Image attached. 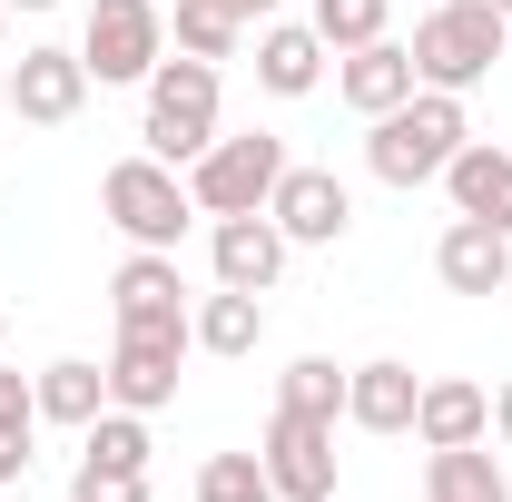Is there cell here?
<instances>
[{
  "instance_id": "obj_1",
  "label": "cell",
  "mask_w": 512,
  "mask_h": 502,
  "mask_svg": "<svg viewBox=\"0 0 512 502\" xmlns=\"http://www.w3.org/2000/svg\"><path fill=\"white\" fill-rule=\"evenodd\" d=\"M473 138V119H463V99L453 89H414L404 109H384V119H365V168H375L384 188H434L453 168V148Z\"/></svg>"
},
{
  "instance_id": "obj_2",
  "label": "cell",
  "mask_w": 512,
  "mask_h": 502,
  "mask_svg": "<svg viewBox=\"0 0 512 502\" xmlns=\"http://www.w3.org/2000/svg\"><path fill=\"white\" fill-rule=\"evenodd\" d=\"M503 40H512V20L503 10H483V0H434L424 20H414V79L424 89H453V99H473L493 69H503Z\"/></svg>"
},
{
  "instance_id": "obj_3",
  "label": "cell",
  "mask_w": 512,
  "mask_h": 502,
  "mask_svg": "<svg viewBox=\"0 0 512 502\" xmlns=\"http://www.w3.org/2000/svg\"><path fill=\"white\" fill-rule=\"evenodd\" d=\"M207 138H217V60L178 50V60L148 69V89H138V148L168 158V168H188Z\"/></svg>"
},
{
  "instance_id": "obj_4",
  "label": "cell",
  "mask_w": 512,
  "mask_h": 502,
  "mask_svg": "<svg viewBox=\"0 0 512 502\" xmlns=\"http://www.w3.org/2000/svg\"><path fill=\"white\" fill-rule=\"evenodd\" d=\"M99 217L119 227L128 247H168L178 256V237L197 227V197H188V168H168V158H119L109 178H99Z\"/></svg>"
},
{
  "instance_id": "obj_5",
  "label": "cell",
  "mask_w": 512,
  "mask_h": 502,
  "mask_svg": "<svg viewBox=\"0 0 512 502\" xmlns=\"http://www.w3.org/2000/svg\"><path fill=\"white\" fill-rule=\"evenodd\" d=\"M276 178H286V138L276 128H217L207 148L188 158V197H197V217H256L266 197H276Z\"/></svg>"
},
{
  "instance_id": "obj_6",
  "label": "cell",
  "mask_w": 512,
  "mask_h": 502,
  "mask_svg": "<svg viewBox=\"0 0 512 502\" xmlns=\"http://www.w3.org/2000/svg\"><path fill=\"white\" fill-rule=\"evenodd\" d=\"M79 60H89L99 89H148V69L168 60V10L158 0H89Z\"/></svg>"
},
{
  "instance_id": "obj_7",
  "label": "cell",
  "mask_w": 512,
  "mask_h": 502,
  "mask_svg": "<svg viewBox=\"0 0 512 502\" xmlns=\"http://www.w3.org/2000/svg\"><path fill=\"white\" fill-rule=\"evenodd\" d=\"M188 325H119V345H109V404L128 414H168L178 404V375H188Z\"/></svg>"
},
{
  "instance_id": "obj_8",
  "label": "cell",
  "mask_w": 512,
  "mask_h": 502,
  "mask_svg": "<svg viewBox=\"0 0 512 502\" xmlns=\"http://www.w3.org/2000/svg\"><path fill=\"white\" fill-rule=\"evenodd\" d=\"M256 463H266V483L286 502H335V424H325V414L276 404L266 434H256Z\"/></svg>"
},
{
  "instance_id": "obj_9",
  "label": "cell",
  "mask_w": 512,
  "mask_h": 502,
  "mask_svg": "<svg viewBox=\"0 0 512 502\" xmlns=\"http://www.w3.org/2000/svg\"><path fill=\"white\" fill-rule=\"evenodd\" d=\"M89 60L79 50H60V40H40V50H20L10 60V79H0V99H10V119L20 128H69L79 109H89Z\"/></svg>"
},
{
  "instance_id": "obj_10",
  "label": "cell",
  "mask_w": 512,
  "mask_h": 502,
  "mask_svg": "<svg viewBox=\"0 0 512 502\" xmlns=\"http://www.w3.org/2000/svg\"><path fill=\"white\" fill-rule=\"evenodd\" d=\"M266 217L286 227V247H345L355 197H345L335 168H296V158H286V178H276V197H266Z\"/></svg>"
},
{
  "instance_id": "obj_11",
  "label": "cell",
  "mask_w": 512,
  "mask_h": 502,
  "mask_svg": "<svg viewBox=\"0 0 512 502\" xmlns=\"http://www.w3.org/2000/svg\"><path fill=\"white\" fill-rule=\"evenodd\" d=\"M286 227L256 207V217H207V266H217V286H237V296H276V276H286Z\"/></svg>"
},
{
  "instance_id": "obj_12",
  "label": "cell",
  "mask_w": 512,
  "mask_h": 502,
  "mask_svg": "<svg viewBox=\"0 0 512 502\" xmlns=\"http://www.w3.org/2000/svg\"><path fill=\"white\" fill-rule=\"evenodd\" d=\"M188 276H178V256L168 247H128L119 276H109V315L119 325H188Z\"/></svg>"
},
{
  "instance_id": "obj_13",
  "label": "cell",
  "mask_w": 512,
  "mask_h": 502,
  "mask_svg": "<svg viewBox=\"0 0 512 502\" xmlns=\"http://www.w3.org/2000/svg\"><path fill=\"white\" fill-rule=\"evenodd\" d=\"M325 60H335V50L316 40V20H256V89H266V99H316Z\"/></svg>"
},
{
  "instance_id": "obj_14",
  "label": "cell",
  "mask_w": 512,
  "mask_h": 502,
  "mask_svg": "<svg viewBox=\"0 0 512 502\" xmlns=\"http://www.w3.org/2000/svg\"><path fill=\"white\" fill-rule=\"evenodd\" d=\"M424 79H414V50L404 40H365V50H345L335 60V99L355 109V119H384V109H404Z\"/></svg>"
},
{
  "instance_id": "obj_15",
  "label": "cell",
  "mask_w": 512,
  "mask_h": 502,
  "mask_svg": "<svg viewBox=\"0 0 512 502\" xmlns=\"http://www.w3.org/2000/svg\"><path fill=\"white\" fill-rule=\"evenodd\" d=\"M414 394H424V375H414L404 355L345 365V424H355V434H414Z\"/></svg>"
},
{
  "instance_id": "obj_16",
  "label": "cell",
  "mask_w": 512,
  "mask_h": 502,
  "mask_svg": "<svg viewBox=\"0 0 512 502\" xmlns=\"http://www.w3.org/2000/svg\"><path fill=\"white\" fill-rule=\"evenodd\" d=\"M434 276H444L453 296H503L512 286V237L483 227V217H453L444 237H434Z\"/></svg>"
},
{
  "instance_id": "obj_17",
  "label": "cell",
  "mask_w": 512,
  "mask_h": 502,
  "mask_svg": "<svg viewBox=\"0 0 512 502\" xmlns=\"http://www.w3.org/2000/svg\"><path fill=\"white\" fill-rule=\"evenodd\" d=\"M434 188L453 197V217H483V227H503V237H512V148L463 138V148H453V168L434 178Z\"/></svg>"
},
{
  "instance_id": "obj_18",
  "label": "cell",
  "mask_w": 512,
  "mask_h": 502,
  "mask_svg": "<svg viewBox=\"0 0 512 502\" xmlns=\"http://www.w3.org/2000/svg\"><path fill=\"white\" fill-rule=\"evenodd\" d=\"M483 434H493V394L473 375H424V394H414V443L444 453V443H483Z\"/></svg>"
},
{
  "instance_id": "obj_19",
  "label": "cell",
  "mask_w": 512,
  "mask_h": 502,
  "mask_svg": "<svg viewBox=\"0 0 512 502\" xmlns=\"http://www.w3.org/2000/svg\"><path fill=\"white\" fill-rule=\"evenodd\" d=\"M40 394V424H69V434H89L99 414H109V365H89V355H60V365H40L30 375Z\"/></svg>"
},
{
  "instance_id": "obj_20",
  "label": "cell",
  "mask_w": 512,
  "mask_h": 502,
  "mask_svg": "<svg viewBox=\"0 0 512 502\" xmlns=\"http://www.w3.org/2000/svg\"><path fill=\"white\" fill-rule=\"evenodd\" d=\"M188 335H197V355H256L266 345V296H237V286H217V296H197L188 306Z\"/></svg>"
},
{
  "instance_id": "obj_21",
  "label": "cell",
  "mask_w": 512,
  "mask_h": 502,
  "mask_svg": "<svg viewBox=\"0 0 512 502\" xmlns=\"http://www.w3.org/2000/svg\"><path fill=\"white\" fill-rule=\"evenodd\" d=\"M424 502H512L503 453H483V443H444V453H424Z\"/></svg>"
},
{
  "instance_id": "obj_22",
  "label": "cell",
  "mask_w": 512,
  "mask_h": 502,
  "mask_svg": "<svg viewBox=\"0 0 512 502\" xmlns=\"http://www.w3.org/2000/svg\"><path fill=\"white\" fill-rule=\"evenodd\" d=\"M237 40H247V20L227 0H178V20H168V50H188V60H237Z\"/></svg>"
},
{
  "instance_id": "obj_23",
  "label": "cell",
  "mask_w": 512,
  "mask_h": 502,
  "mask_svg": "<svg viewBox=\"0 0 512 502\" xmlns=\"http://www.w3.org/2000/svg\"><path fill=\"white\" fill-rule=\"evenodd\" d=\"M276 404H296V414H325V424H345V365H335V355H296V365L276 375Z\"/></svg>"
},
{
  "instance_id": "obj_24",
  "label": "cell",
  "mask_w": 512,
  "mask_h": 502,
  "mask_svg": "<svg viewBox=\"0 0 512 502\" xmlns=\"http://www.w3.org/2000/svg\"><path fill=\"white\" fill-rule=\"evenodd\" d=\"M306 20H316V40L345 60V50H365L384 40V20H394V0H306Z\"/></svg>"
},
{
  "instance_id": "obj_25",
  "label": "cell",
  "mask_w": 512,
  "mask_h": 502,
  "mask_svg": "<svg viewBox=\"0 0 512 502\" xmlns=\"http://www.w3.org/2000/svg\"><path fill=\"white\" fill-rule=\"evenodd\" d=\"M79 453H89V463H128V473H148V453H158V443H148V414L109 404V414L79 434Z\"/></svg>"
},
{
  "instance_id": "obj_26",
  "label": "cell",
  "mask_w": 512,
  "mask_h": 502,
  "mask_svg": "<svg viewBox=\"0 0 512 502\" xmlns=\"http://www.w3.org/2000/svg\"><path fill=\"white\" fill-rule=\"evenodd\" d=\"M197 502H286V493L266 483L256 453H207V463H197Z\"/></svg>"
},
{
  "instance_id": "obj_27",
  "label": "cell",
  "mask_w": 512,
  "mask_h": 502,
  "mask_svg": "<svg viewBox=\"0 0 512 502\" xmlns=\"http://www.w3.org/2000/svg\"><path fill=\"white\" fill-rule=\"evenodd\" d=\"M69 502H148V473H128V463H89V453H79Z\"/></svg>"
},
{
  "instance_id": "obj_28",
  "label": "cell",
  "mask_w": 512,
  "mask_h": 502,
  "mask_svg": "<svg viewBox=\"0 0 512 502\" xmlns=\"http://www.w3.org/2000/svg\"><path fill=\"white\" fill-rule=\"evenodd\" d=\"M0 424H40V394H30V375H10V365H0Z\"/></svg>"
},
{
  "instance_id": "obj_29",
  "label": "cell",
  "mask_w": 512,
  "mask_h": 502,
  "mask_svg": "<svg viewBox=\"0 0 512 502\" xmlns=\"http://www.w3.org/2000/svg\"><path fill=\"white\" fill-rule=\"evenodd\" d=\"M30 434H40V424H0V493L30 473Z\"/></svg>"
},
{
  "instance_id": "obj_30",
  "label": "cell",
  "mask_w": 512,
  "mask_h": 502,
  "mask_svg": "<svg viewBox=\"0 0 512 502\" xmlns=\"http://www.w3.org/2000/svg\"><path fill=\"white\" fill-rule=\"evenodd\" d=\"M493 434L512 443V375H503V394H493Z\"/></svg>"
},
{
  "instance_id": "obj_31",
  "label": "cell",
  "mask_w": 512,
  "mask_h": 502,
  "mask_svg": "<svg viewBox=\"0 0 512 502\" xmlns=\"http://www.w3.org/2000/svg\"><path fill=\"white\" fill-rule=\"evenodd\" d=\"M227 10H237V20H247V30H256V20H276V0H227Z\"/></svg>"
},
{
  "instance_id": "obj_32",
  "label": "cell",
  "mask_w": 512,
  "mask_h": 502,
  "mask_svg": "<svg viewBox=\"0 0 512 502\" xmlns=\"http://www.w3.org/2000/svg\"><path fill=\"white\" fill-rule=\"evenodd\" d=\"M10 10H60V0H10Z\"/></svg>"
},
{
  "instance_id": "obj_33",
  "label": "cell",
  "mask_w": 512,
  "mask_h": 502,
  "mask_svg": "<svg viewBox=\"0 0 512 502\" xmlns=\"http://www.w3.org/2000/svg\"><path fill=\"white\" fill-rule=\"evenodd\" d=\"M483 10H503V20H512V0H483Z\"/></svg>"
},
{
  "instance_id": "obj_34",
  "label": "cell",
  "mask_w": 512,
  "mask_h": 502,
  "mask_svg": "<svg viewBox=\"0 0 512 502\" xmlns=\"http://www.w3.org/2000/svg\"><path fill=\"white\" fill-rule=\"evenodd\" d=\"M0 30H10V0H0Z\"/></svg>"
},
{
  "instance_id": "obj_35",
  "label": "cell",
  "mask_w": 512,
  "mask_h": 502,
  "mask_svg": "<svg viewBox=\"0 0 512 502\" xmlns=\"http://www.w3.org/2000/svg\"><path fill=\"white\" fill-rule=\"evenodd\" d=\"M0 335H10V315H0Z\"/></svg>"
}]
</instances>
